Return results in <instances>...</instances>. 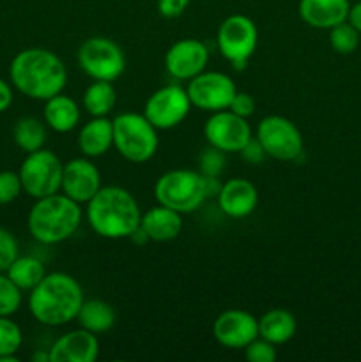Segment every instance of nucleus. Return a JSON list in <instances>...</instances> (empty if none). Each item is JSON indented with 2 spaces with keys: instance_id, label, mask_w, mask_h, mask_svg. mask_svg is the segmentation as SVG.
Masks as SVG:
<instances>
[{
  "instance_id": "obj_9",
  "label": "nucleus",
  "mask_w": 361,
  "mask_h": 362,
  "mask_svg": "<svg viewBox=\"0 0 361 362\" xmlns=\"http://www.w3.org/2000/svg\"><path fill=\"white\" fill-rule=\"evenodd\" d=\"M62 170L64 163L55 152L45 147L35 152H28L18 170L23 193L34 200L59 193L62 184Z\"/></svg>"
},
{
  "instance_id": "obj_38",
  "label": "nucleus",
  "mask_w": 361,
  "mask_h": 362,
  "mask_svg": "<svg viewBox=\"0 0 361 362\" xmlns=\"http://www.w3.org/2000/svg\"><path fill=\"white\" fill-rule=\"evenodd\" d=\"M13 87H11L9 81H6L4 78H0V113L7 112L9 106L13 105Z\"/></svg>"
},
{
  "instance_id": "obj_40",
  "label": "nucleus",
  "mask_w": 361,
  "mask_h": 362,
  "mask_svg": "<svg viewBox=\"0 0 361 362\" xmlns=\"http://www.w3.org/2000/svg\"><path fill=\"white\" fill-rule=\"evenodd\" d=\"M32 362H50V352L48 350H38V352L32 354Z\"/></svg>"
},
{
  "instance_id": "obj_17",
  "label": "nucleus",
  "mask_w": 361,
  "mask_h": 362,
  "mask_svg": "<svg viewBox=\"0 0 361 362\" xmlns=\"http://www.w3.org/2000/svg\"><path fill=\"white\" fill-rule=\"evenodd\" d=\"M219 211L232 219H243L253 214L258 205V191L251 180L244 177L222 182L218 194H216Z\"/></svg>"
},
{
  "instance_id": "obj_30",
  "label": "nucleus",
  "mask_w": 361,
  "mask_h": 362,
  "mask_svg": "<svg viewBox=\"0 0 361 362\" xmlns=\"http://www.w3.org/2000/svg\"><path fill=\"white\" fill-rule=\"evenodd\" d=\"M23 303V292L14 285L6 272H0V317H13Z\"/></svg>"
},
{
  "instance_id": "obj_21",
  "label": "nucleus",
  "mask_w": 361,
  "mask_h": 362,
  "mask_svg": "<svg viewBox=\"0 0 361 362\" xmlns=\"http://www.w3.org/2000/svg\"><path fill=\"white\" fill-rule=\"evenodd\" d=\"M76 144L85 158H101L113 147V122L108 117H92L78 131Z\"/></svg>"
},
{
  "instance_id": "obj_31",
  "label": "nucleus",
  "mask_w": 361,
  "mask_h": 362,
  "mask_svg": "<svg viewBox=\"0 0 361 362\" xmlns=\"http://www.w3.org/2000/svg\"><path fill=\"white\" fill-rule=\"evenodd\" d=\"M244 359L248 362H275L276 357H278V352H276V345L269 343L268 339L264 338H255L253 341L248 343L243 349Z\"/></svg>"
},
{
  "instance_id": "obj_6",
  "label": "nucleus",
  "mask_w": 361,
  "mask_h": 362,
  "mask_svg": "<svg viewBox=\"0 0 361 362\" xmlns=\"http://www.w3.org/2000/svg\"><path fill=\"white\" fill-rule=\"evenodd\" d=\"M113 122V148L130 163H147L159 147L158 129L144 113H119Z\"/></svg>"
},
{
  "instance_id": "obj_12",
  "label": "nucleus",
  "mask_w": 361,
  "mask_h": 362,
  "mask_svg": "<svg viewBox=\"0 0 361 362\" xmlns=\"http://www.w3.org/2000/svg\"><path fill=\"white\" fill-rule=\"evenodd\" d=\"M186 90L195 108L214 113L229 108L237 87L229 74L219 71H202L188 81Z\"/></svg>"
},
{
  "instance_id": "obj_22",
  "label": "nucleus",
  "mask_w": 361,
  "mask_h": 362,
  "mask_svg": "<svg viewBox=\"0 0 361 362\" xmlns=\"http://www.w3.org/2000/svg\"><path fill=\"white\" fill-rule=\"evenodd\" d=\"M42 119H45L46 126L55 133H71L80 126L81 108L73 98L60 92L45 101Z\"/></svg>"
},
{
  "instance_id": "obj_29",
  "label": "nucleus",
  "mask_w": 361,
  "mask_h": 362,
  "mask_svg": "<svg viewBox=\"0 0 361 362\" xmlns=\"http://www.w3.org/2000/svg\"><path fill=\"white\" fill-rule=\"evenodd\" d=\"M357 45H360V32L347 20L329 28V46L338 55H350L356 52Z\"/></svg>"
},
{
  "instance_id": "obj_36",
  "label": "nucleus",
  "mask_w": 361,
  "mask_h": 362,
  "mask_svg": "<svg viewBox=\"0 0 361 362\" xmlns=\"http://www.w3.org/2000/svg\"><path fill=\"white\" fill-rule=\"evenodd\" d=\"M229 110H232L234 113H237L239 117H244V119H248V117H251L255 113V99L251 98L248 92H236V95H234L232 103H230Z\"/></svg>"
},
{
  "instance_id": "obj_23",
  "label": "nucleus",
  "mask_w": 361,
  "mask_h": 362,
  "mask_svg": "<svg viewBox=\"0 0 361 362\" xmlns=\"http://www.w3.org/2000/svg\"><path fill=\"white\" fill-rule=\"evenodd\" d=\"M297 320L294 313L283 308L269 310L258 318V336L268 339L273 345L280 346L289 343L296 336Z\"/></svg>"
},
{
  "instance_id": "obj_32",
  "label": "nucleus",
  "mask_w": 361,
  "mask_h": 362,
  "mask_svg": "<svg viewBox=\"0 0 361 362\" xmlns=\"http://www.w3.org/2000/svg\"><path fill=\"white\" fill-rule=\"evenodd\" d=\"M225 170V152L218 151L214 147H207L200 156V166L198 172L204 177H214L219 179V175Z\"/></svg>"
},
{
  "instance_id": "obj_39",
  "label": "nucleus",
  "mask_w": 361,
  "mask_h": 362,
  "mask_svg": "<svg viewBox=\"0 0 361 362\" xmlns=\"http://www.w3.org/2000/svg\"><path fill=\"white\" fill-rule=\"evenodd\" d=\"M347 21H349V23L361 34V0H357L356 4H350Z\"/></svg>"
},
{
  "instance_id": "obj_1",
  "label": "nucleus",
  "mask_w": 361,
  "mask_h": 362,
  "mask_svg": "<svg viewBox=\"0 0 361 362\" xmlns=\"http://www.w3.org/2000/svg\"><path fill=\"white\" fill-rule=\"evenodd\" d=\"M9 78L11 85L25 98L46 101L64 92L67 67L52 49L25 48L11 60Z\"/></svg>"
},
{
  "instance_id": "obj_2",
  "label": "nucleus",
  "mask_w": 361,
  "mask_h": 362,
  "mask_svg": "<svg viewBox=\"0 0 361 362\" xmlns=\"http://www.w3.org/2000/svg\"><path fill=\"white\" fill-rule=\"evenodd\" d=\"M85 205L88 226L103 239H130L140 228L144 212L126 187L103 186Z\"/></svg>"
},
{
  "instance_id": "obj_33",
  "label": "nucleus",
  "mask_w": 361,
  "mask_h": 362,
  "mask_svg": "<svg viewBox=\"0 0 361 362\" xmlns=\"http://www.w3.org/2000/svg\"><path fill=\"white\" fill-rule=\"evenodd\" d=\"M23 193L20 173L2 170L0 172V205L13 204L20 194Z\"/></svg>"
},
{
  "instance_id": "obj_20",
  "label": "nucleus",
  "mask_w": 361,
  "mask_h": 362,
  "mask_svg": "<svg viewBox=\"0 0 361 362\" xmlns=\"http://www.w3.org/2000/svg\"><path fill=\"white\" fill-rule=\"evenodd\" d=\"M140 228L152 243H170L180 235L183 214L158 204L142 214Z\"/></svg>"
},
{
  "instance_id": "obj_37",
  "label": "nucleus",
  "mask_w": 361,
  "mask_h": 362,
  "mask_svg": "<svg viewBox=\"0 0 361 362\" xmlns=\"http://www.w3.org/2000/svg\"><path fill=\"white\" fill-rule=\"evenodd\" d=\"M191 0H158V11L163 18H179L188 9Z\"/></svg>"
},
{
  "instance_id": "obj_13",
  "label": "nucleus",
  "mask_w": 361,
  "mask_h": 362,
  "mask_svg": "<svg viewBox=\"0 0 361 362\" xmlns=\"http://www.w3.org/2000/svg\"><path fill=\"white\" fill-rule=\"evenodd\" d=\"M204 136L209 147L218 148L225 154H236V152L239 154L241 148L253 134L248 119L227 108L211 113L204 124Z\"/></svg>"
},
{
  "instance_id": "obj_5",
  "label": "nucleus",
  "mask_w": 361,
  "mask_h": 362,
  "mask_svg": "<svg viewBox=\"0 0 361 362\" xmlns=\"http://www.w3.org/2000/svg\"><path fill=\"white\" fill-rule=\"evenodd\" d=\"M154 198L159 205L190 214L207 200L205 177L198 170L176 168L161 173L154 184Z\"/></svg>"
},
{
  "instance_id": "obj_28",
  "label": "nucleus",
  "mask_w": 361,
  "mask_h": 362,
  "mask_svg": "<svg viewBox=\"0 0 361 362\" xmlns=\"http://www.w3.org/2000/svg\"><path fill=\"white\" fill-rule=\"evenodd\" d=\"M23 345V332L11 317H0V362H16Z\"/></svg>"
},
{
  "instance_id": "obj_24",
  "label": "nucleus",
  "mask_w": 361,
  "mask_h": 362,
  "mask_svg": "<svg viewBox=\"0 0 361 362\" xmlns=\"http://www.w3.org/2000/svg\"><path fill=\"white\" fill-rule=\"evenodd\" d=\"M115 310L103 299H85L76 315L81 329L94 334H105L115 325Z\"/></svg>"
},
{
  "instance_id": "obj_19",
  "label": "nucleus",
  "mask_w": 361,
  "mask_h": 362,
  "mask_svg": "<svg viewBox=\"0 0 361 362\" xmlns=\"http://www.w3.org/2000/svg\"><path fill=\"white\" fill-rule=\"evenodd\" d=\"M349 0H299L297 13L303 23L319 30H329L349 16Z\"/></svg>"
},
{
  "instance_id": "obj_7",
  "label": "nucleus",
  "mask_w": 361,
  "mask_h": 362,
  "mask_svg": "<svg viewBox=\"0 0 361 362\" xmlns=\"http://www.w3.org/2000/svg\"><path fill=\"white\" fill-rule=\"evenodd\" d=\"M78 67L92 80L115 81L126 71L124 49L113 39L92 35L85 39L76 53Z\"/></svg>"
},
{
  "instance_id": "obj_8",
  "label": "nucleus",
  "mask_w": 361,
  "mask_h": 362,
  "mask_svg": "<svg viewBox=\"0 0 361 362\" xmlns=\"http://www.w3.org/2000/svg\"><path fill=\"white\" fill-rule=\"evenodd\" d=\"M216 45L223 59L236 71H243L258 45V28L246 14H230L219 23Z\"/></svg>"
},
{
  "instance_id": "obj_16",
  "label": "nucleus",
  "mask_w": 361,
  "mask_h": 362,
  "mask_svg": "<svg viewBox=\"0 0 361 362\" xmlns=\"http://www.w3.org/2000/svg\"><path fill=\"white\" fill-rule=\"evenodd\" d=\"M103 187L101 172L91 161V158H74L64 163L60 193L76 204H87Z\"/></svg>"
},
{
  "instance_id": "obj_25",
  "label": "nucleus",
  "mask_w": 361,
  "mask_h": 362,
  "mask_svg": "<svg viewBox=\"0 0 361 362\" xmlns=\"http://www.w3.org/2000/svg\"><path fill=\"white\" fill-rule=\"evenodd\" d=\"M81 105L91 117H108L117 105V92L112 81L92 80L85 88Z\"/></svg>"
},
{
  "instance_id": "obj_34",
  "label": "nucleus",
  "mask_w": 361,
  "mask_h": 362,
  "mask_svg": "<svg viewBox=\"0 0 361 362\" xmlns=\"http://www.w3.org/2000/svg\"><path fill=\"white\" fill-rule=\"evenodd\" d=\"M18 255H20V246L16 237L9 230L0 228V272H6Z\"/></svg>"
},
{
  "instance_id": "obj_18",
  "label": "nucleus",
  "mask_w": 361,
  "mask_h": 362,
  "mask_svg": "<svg viewBox=\"0 0 361 362\" xmlns=\"http://www.w3.org/2000/svg\"><path fill=\"white\" fill-rule=\"evenodd\" d=\"M50 362H94L99 357L98 334L74 329L50 346Z\"/></svg>"
},
{
  "instance_id": "obj_26",
  "label": "nucleus",
  "mask_w": 361,
  "mask_h": 362,
  "mask_svg": "<svg viewBox=\"0 0 361 362\" xmlns=\"http://www.w3.org/2000/svg\"><path fill=\"white\" fill-rule=\"evenodd\" d=\"M6 274L21 292H30L45 278L46 269L39 258L30 257V255H25V257L18 255L16 260L6 271Z\"/></svg>"
},
{
  "instance_id": "obj_11",
  "label": "nucleus",
  "mask_w": 361,
  "mask_h": 362,
  "mask_svg": "<svg viewBox=\"0 0 361 362\" xmlns=\"http://www.w3.org/2000/svg\"><path fill=\"white\" fill-rule=\"evenodd\" d=\"M191 106L193 105L186 87L170 83L149 95L144 106V115L158 131H168L186 120Z\"/></svg>"
},
{
  "instance_id": "obj_4",
  "label": "nucleus",
  "mask_w": 361,
  "mask_h": 362,
  "mask_svg": "<svg viewBox=\"0 0 361 362\" xmlns=\"http://www.w3.org/2000/svg\"><path fill=\"white\" fill-rule=\"evenodd\" d=\"M81 205L64 193L38 198L28 211V233L45 246H55L71 239L81 225Z\"/></svg>"
},
{
  "instance_id": "obj_15",
  "label": "nucleus",
  "mask_w": 361,
  "mask_h": 362,
  "mask_svg": "<svg viewBox=\"0 0 361 362\" xmlns=\"http://www.w3.org/2000/svg\"><path fill=\"white\" fill-rule=\"evenodd\" d=\"M212 336L225 349L243 350L258 338V318L246 310H225L212 324Z\"/></svg>"
},
{
  "instance_id": "obj_27",
  "label": "nucleus",
  "mask_w": 361,
  "mask_h": 362,
  "mask_svg": "<svg viewBox=\"0 0 361 362\" xmlns=\"http://www.w3.org/2000/svg\"><path fill=\"white\" fill-rule=\"evenodd\" d=\"M13 140L16 147L25 154L39 151L46 144L45 124L35 117H21L13 127Z\"/></svg>"
},
{
  "instance_id": "obj_3",
  "label": "nucleus",
  "mask_w": 361,
  "mask_h": 362,
  "mask_svg": "<svg viewBox=\"0 0 361 362\" xmlns=\"http://www.w3.org/2000/svg\"><path fill=\"white\" fill-rule=\"evenodd\" d=\"M84 300V288L76 278L67 272H46L28 292V311L39 324L62 327L76 320Z\"/></svg>"
},
{
  "instance_id": "obj_35",
  "label": "nucleus",
  "mask_w": 361,
  "mask_h": 362,
  "mask_svg": "<svg viewBox=\"0 0 361 362\" xmlns=\"http://www.w3.org/2000/svg\"><path fill=\"white\" fill-rule=\"evenodd\" d=\"M239 154L241 158H243V161L248 163V165H260V163L268 158L264 147H262L260 141H258L255 136H251L250 140L246 141V145L241 148Z\"/></svg>"
},
{
  "instance_id": "obj_14",
  "label": "nucleus",
  "mask_w": 361,
  "mask_h": 362,
  "mask_svg": "<svg viewBox=\"0 0 361 362\" xmlns=\"http://www.w3.org/2000/svg\"><path fill=\"white\" fill-rule=\"evenodd\" d=\"M209 64V49L205 42L195 37H184L173 42L165 55V69L173 80L190 81Z\"/></svg>"
},
{
  "instance_id": "obj_10",
  "label": "nucleus",
  "mask_w": 361,
  "mask_h": 362,
  "mask_svg": "<svg viewBox=\"0 0 361 362\" xmlns=\"http://www.w3.org/2000/svg\"><path fill=\"white\" fill-rule=\"evenodd\" d=\"M255 138L265 154L278 161H296L303 154V134L296 124L283 115H268L257 124Z\"/></svg>"
}]
</instances>
